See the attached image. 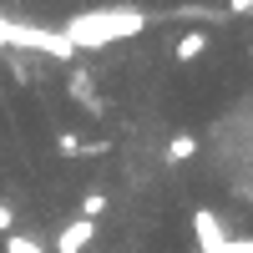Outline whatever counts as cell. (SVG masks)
Listing matches in <instances>:
<instances>
[{
	"mask_svg": "<svg viewBox=\"0 0 253 253\" xmlns=\"http://www.w3.org/2000/svg\"><path fill=\"white\" fill-rule=\"evenodd\" d=\"M142 31H147V10H137V5H91V10H76L61 26L71 51H107V46L132 41Z\"/></svg>",
	"mask_w": 253,
	"mask_h": 253,
	"instance_id": "6da1fadb",
	"label": "cell"
},
{
	"mask_svg": "<svg viewBox=\"0 0 253 253\" xmlns=\"http://www.w3.org/2000/svg\"><path fill=\"white\" fill-rule=\"evenodd\" d=\"M10 51H41L51 61H71V41L56 26H26V20H10Z\"/></svg>",
	"mask_w": 253,
	"mask_h": 253,
	"instance_id": "7a4b0ae2",
	"label": "cell"
},
{
	"mask_svg": "<svg viewBox=\"0 0 253 253\" xmlns=\"http://www.w3.org/2000/svg\"><path fill=\"white\" fill-rule=\"evenodd\" d=\"M193 238H198V253H223L228 248L223 218L213 213V208H198V213H193Z\"/></svg>",
	"mask_w": 253,
	"mask_h": 253,
	"instance_id": "3957f363",
	"label": "cell"
},
{
	"mask_svg": "<svg viewBox=\"0 0 253 253\" xmlns=\"http://www.w3.org/2000/svg\"><path fill=\"white\" fill-rule=\"evenodd\" d=\"M91 238H96V223L71 218L66 228H61V238H56V253H86V248H91Z\"/></svg>",
	"mask_w": 253,
	"mask_h": 253,
	"instance_id": "277c9868",
	"label": "cell"
},
{
	"mask_svg": "<svg viewBox=\"0 0 253 253\" xmlns=\"http://www.w3.org/2000/svg\"><path fill=\"white\" fill-rule=\"evenodd\" d=\"M203 51H208V31H182L177 46H172V61H182V66H187V61H198Z\"/></svg>",
	"mask_w": 253,
	"mask_h": 253,
	"instance_id": "5b68a950",
	"label": "cell"
},
{
	"mask_svg": "<svg viewBox=\"0 0 253 253\" xmlns=\"http://www.w3.org/2000/svg\"><path fill=\"white\" fill-rule=\"evenodd\" d=\"M193 157H198V137L193 132H177L167 142V162H193Z\"/></svg>",
	"mask_w": 253,
	"mask_h": 253,
	"instance_id": "8992f818",
	"label": "cell"
},
{
	"mask_svg": "<svg viewBox=\"0 0 253 253\" xmlns=\"http://www.w3.org/2000/svg\"><path fill=\"white\" fill-rule=\"evenodd\" d=\"M5 253H46V243L31 233H5Z\"/></svg>",
	"mask_w": 253,
	"mask_h": 253,
	"instance_id": "52a82bcc",
	"label": "cell"
},
{
	"mask_svg": "<svg viewBox=\"0 0 253 253\" xmlns=\"http://www.w3.org/2000/svg\"><path fill=\"white\" fill-rule=\"evenodd\" d=\"M101 213H107V193H86V198H81V218H86V223H96Z\"/></svg>",
	"mask_w": 253,
	"mask_h": 253,
	"instance_id": "ba28073f",
	"label": "cell"
},
{
	"mask_svg": "<svg viewBox=\"0 0 253 253\" xmlns=\"http://www.w3.org/2000/svg\"><path fill=\"white\" fill-rule=\"evenodd\" d=\"M56 152H61V157H81V137H76V132H61V137H56Z\"/></svg>",
	"mask_w": 253,
	"mask_h": 253,
	"instance_id": "9c48e42d",
	"label": "cell"
},
{
	"mask_svg": "<svg viewBox=\"0 0 253 253\" xmlns=\"http://www.w3.org/2000/svg\"><path fill=\"white\" fill-rule=\"evenodd\" d=\"M0 233H15V208L0 198Z\"/></svg>",
	"mask_w": 253,
	"mask_h": 253,
	"instance_id": "30bf717a",
	"label": "cell"
},
{
	"mask_svg": "<svg viewBox=\"0 0 253 253\" xmlns=\"http://www.w3.org/2000/svg\"><path fill=\"white\" fill-rule=\"evenodd\" d=\"M0 51H10V15H0Z\"/></svg>",
	"mask_w": 253,
	"mask_h": 253,
	"instance_id": "8fae6325",
	"label": "cell"
},
{
	"mask_svg": "<svg viewBox=\"0 0 253 253\" xmlns=\"http://www.w3.org/2000/svg\"><path fill=\"white\" fill-rule=\"evenodd\" d=\"M228 248H233V253H253V238H233Z\"/></svg>",
	"mask_w": 253,
	"mask_h": 253,
	"instance_id": "7c38bea8",
	"label": "cell"
},
{
	"mask_svg": "<svg viewBox=\"0 0 253 253\" xmlns=\"http://www.w3.org/2000/svg\"><path fill=\"white\" fill-rule=\"evenodd\" d=\"M228 10H233V15H243V10H253V0H228Z\"/></svg>",
	"mask_w": 253,
	"mask_h": 253,
	"instance_id": "4fadbf2b",
	"label": "cell"
}]
</instances>
